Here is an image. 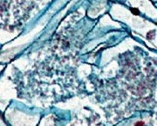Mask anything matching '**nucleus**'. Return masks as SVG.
<instances>
[{
	"instance_id": "2",
	"label": "nucleus",
	"mask_w": 157,
	"mask_h": 126,
	"mask_svg": "<svg viewBox=\"0 0 157 126\" xmlns=\"http://www.w3.org/2000/svg\"><path fill=\"white\" fill-rule=\"evenodd\" d=\"M143 125V124H142V123H137V124H136V126H142Z\"/></svg>"
},
{
	"instance_id": "3",
	"label": "nucleus",
	"mask_w": 157,
	"mask_h": 126,
	"mask_svg": "<svg viewBox=\"0 0 157 126\" xmlns=\"http://www.w3.org/2000/svg\"><path fill=\"white\" fill-rule=\"evenodd\" d=\"M1 70H2V67H0V71H1Z\"/></svg>"
},
{
	"instance_id": "1",
	"label": "nucleus",
	"mask_w": 157,
	"mask_h": 126,
	"mask_svg": "<svg viewBox=\"0 0 157 126\" xmlns=\"http://www.w3.org/2000/svg\"><path fill=\"white\" fill-rule=\"evenodd\" d=\"M0 112H1V111H0ZM0 126H8V124L4 121V118H3L1 113H0Z\"/></svg>"
}]
</instances>
